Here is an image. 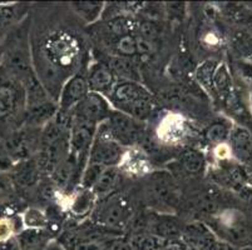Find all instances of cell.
I'll list each match as a JSON object with an SVG mask.
<instances>
[{
  "mask_svg": "<svg viewBox=\"0 0 252 250\" xmlns=\"http://www.w3.org/2000/svg\"><path fill=\"white\" fill-rule=\"evenodd\" d=\"M249 185H251L252 187V171H251V174L249 175Z\"/></svg>",
  "mask_w": 252,
  "mask_h": 250,
  "instance_id": "603a6c76",
  "label": "cell"
},
{
  "mask_svg": "<svg viewBox=\"0 0 252 250\" xmlns=\"http://www.w3.org/2000/svg\"><path fill=\"white\" fill-rule=\"evenodd\" d=\"M108 111V105L98 94H88L78 107V119L94 124Z\"/></svg>",
  "mask_w": 252,
  "mask_h": 250,
  "instance_id": "5b68a950",
  "label": "cell"
},
{
  "mask_svg": "<svg viewBox=\"0 0 252 250\" xmlns=\"http://www.w3.org/2000/svg\"><path fill=\"white\" fill-rule=\"evenodd\" d=\"M13 234V224L8 219H0V242L6 240Z\"/></svg>",
  "mask_w": 252,
  "mask_h": 250,
  "instance_id": "44dd1931",
  "label": "cell"
},
{
  "mask_svg": "<svg viewBox=\"0 0 252 250\" xmlns=\"http://www.w3.org/2000/svg\"><path fill=\"white\" fill-rule=\"evenodd\" d=\"M88 85L83 78H74L68 83L62 96V105L64 108L72 107L74 103L82 102L86 98Z\"/></svg>",
  "mask_w": 252,
  "mask_h": 250,
  "instance_id": "8992f818",
  "label": "cell"
},
{
  "mask_svg": "<svg viewBox=\"0 0 252 250\" xmlns=\"http://www.w3.org/2000/svg\"><path fill=\"white\" fill-rule=\"evenodd\" d=\"M111 68L113 69L117 74L122 75L126 78H132L136 75L133 64L125 58H116L111 61Z\"/></svg>",
  "mask_w": 252,
  "mask_h": 250,
  "instance_id": "9a60e30c",
  "label": "cell"
},
{
  "mask_svg": "<svg viewBox=\"0 0 252 250\" xmlns=\"http://www.w3.org/2000/svg\"><path fill=\"white\" fill-rule=\"evenodd\" d=\"M25 223L29 226H42L45 223V217L42 212L32 209L25 213Z\"/></svg>",
  "mask_w": 252,
  "mask_h": 250,
  "instance_id": "ac0fdd59",
  "label": "cell"
},
{
  "mask_svg": "<svg viewBox=\"0 0 252 250\" xmlns=\"http://www.w3.org/2000/svg\"><path fill=\"white\" fill-rule=\"evenodd\" d=\"M93 162L100 165H113L122 159V149L111 137H100L92 153Z\"/></svg>",
  "mask_w": 252,
  "mask_h": 250,
  "instance_id": "277c9868",
  "label": "cell"
},
{
  "mask_svg": "<svg viewBox=\"0 0 252 250\" xmlns=\"http://www.w3.org/2000/svg\"><path fill=\"white\" fill-rule=\"evenodd\" d=\"M183 129H185V125H183L182 119L175 115L167 116L162 121L161 128H159V137L163 138L164 140H175L182 137Z\"/></svg>",
  "mask_w": 252,
  "mask_h": 250,
  "instance_id": "30bf717a",
  "label": "cell"
},
{
  "mask_svg": "<svg viewBox=\"0 0 252 250\" xmlns=\"http://www.w3.org/2000/svg\"><path fill=\"white\" fill-rule=\"evenodd\" d=\"M215 155H216V157L221 160H226V159H228L230 157H232V154H231L230 145L226 143L219 144V145L216 146V149H215Z\"/></svg>",
  "mask_w": 252,
  "mask_h": 250,
  "instance_id": "7402d4cb",
  "label": "cell"
},
{
  "mask_svg": "<svg viewBox=\"0 0 252 250\" xmlns=\"http://www.w3.org/2000/svg\"><path fill=\"white\" fill-rule=\"evenodd\" d=\"M117 180H118V171H117L116 168L104 169L97 183L94 184V192L97 193L98 195L108 194L116 187Z\"/></svg>",
  "mask_w": 252,
  "mask_h": 250,
  "instance_id": "8fae6325",
  "label": "cell"
},
{
  "mask_svg": "<svg viewBox=\"0 0 252 250\" xmlns=\"http://www.w3.org/2000/svg\"><path fill=\"white\" fill-rule=\"evenodd\" d=\"M231 130H232V127H231L228 123H224V121L215 123L214 125H211L207 129V132H206V138H207L210 141L216 143L217 145H219V144L224 143L226 139H228Z\"/></svg>",
  "mask_w": 252,
  "mask_h": 250,
  "instance_id": "4fadbf2b",
  "label": "cell"
},
{
  "mask_svg": "<svg viewBox=\"0 0 252 250\" xmlns=\"http://www.w3.org/2000/svg\"><path fill=\"white\" fill-rule=\"evenodd\" d=\"M136 49V41H134V39L130 38V36H123L119 40L118 50L122 54H130V53H134Z\"/></svg>",
  "mask_w": 252,
  "mask_h": 250,
  "instance_id": "d6986e66",
  "label": "cell"
},
{
  "mask_svg": "<svg viewBox=\"0 0 252 250\" xmlns=\"http://www.w3.org/2000/svg\"><path fill=\"white\" fill-rule=\"evenodd\" d=\"M113 82V75L109 72L107 68L103 66H98L95 68L91 74V79H89V84L95 90H104L108 89L112 85Z\"/></svg>",
  "mask_w": 252,
  "mask_h": 250,
  "instance_id": "7c38bea8",
  "label": "cell"
},
{
  "mask_svg": "<svg viewBox=\"0 0 252 250\" xmlns=\"http://www.w3.org/2000/svg\"><path fill=\"white\" fill-rule=\"evenodd\" d=\"M182 164L189 173H200L205 167V158L198 151H187L182 157Z\"/></svg>",
  "mask_w": 252,
  "mask_h": 250,
  "instance_id": "5bb4252c",
  "label": "cell"
},
{
  "mask_svg": "<svg viewBox=\"0 0 252 250\" xmlns=\"http://www.w3.org/2000/svg\"><path fill=\"white\" fill-rule=\"evenodd\" d=\"M251 104H252V95H251Z\"/></svg>",
  "mask_w": 252,
  "mask_h": 250,
  "instance_id": "cb8c5ba5",
  "label": "cell"
},
{
  "mask_svg": "<svg viewBox=\"0 0 252 250\" xmlns=\"http://www.w3.org/2000/svg\"><path fill=\"white\" fill-rule=\"evenodd\" d=\"M68 143L64 139L59 138L56 141L49 144L45 150L44 167L49 171H56L59 165L64 162V155L67 153Z\"/></svg>",
  "mask_w": 252,
  "mask_h": 250,
  "instance_id": "52a82bcc",
  "label": "cell"
},
{
  "mask_svg": "<svg viewBox=\"0 0 252 250\" xmlns=\"http://www.w3.org/2000/svg\"><path fill=\"white\" fill-rule=\"evenodd\" d=\"M73 167H74V163L70 158H68L67 160H64L61 165H59V168L57 169V184L59 187H65L68 182H69L70 176H72V171H73Z\"/></svg>",
  "mask_w": 252,
  "mask_h": 250,
  "instance_id": "2e32d148",
  "label": "cell"
},
{
  "mask_svg": "<svg viewBox=\"0 0 252 250\" xmlns=\"http://www.w3.org/2000/svg\"><path fill=\"white\" fill-rule=\"evenodd\" d=\"M113 98L117 104L122 105L130 114L137 116H147L152 111V98L138 84L126 82L114 88Z\"/></svg>",
  "mask_w": 252,
  "mask_h": 250,
  "instance_id": "6da1fadb",
  "label": "cell"
},
{
  "mask_svg": "<svg viewBox=\"0 0 252 250\" xmlns=\"http://www.w3.org/2000/svg\"><path fill=\"white\" fill-rule=\"evenodd\" d=\"M231 154L240 163L252 167V134L241 125L232 128L228 137Z\"/></svg>",
  "mask_w": 252,
  "mask_h": 250,
  "instance_id": "7a4b0ae2",
  "label": "cell"
},
{
  "mask_svg": "<svg viewBox=\"0 0 252 250\" xmlns=\"http://www.w3.org/2000/svg\"><path fill=\"white\" fill-rule=\"evenodd\" d=\"M102 220L108 225H117L122 223L123 219L128 215V206L123 200H113L104 206L100 212Z\"/></svg>",
  "mask_w": 252,
  "mask_h": 250,
  "instance_id": "ba28073f",
  "label": "cell"
},
{
  "mask_svg": "<svg viewBox=\"0 0 252 250\" xmlns=\"http://www.w3.org/2000/svg\"><path fill=\"white\" fill-rule=\"evenodd\" d=\"M108 129L111 135L123 144L136 141L141 135V128L133 119L123 114H116L109 119Z\"/></svg>",
  "mask_w": 252,
  "mask_h": 250,
  "instance_id": "3957f363",
  "label": "cell"
},
{
  "mask_svg": "<svg viewBox=\"0 0 252 250\" xmlns=\"http://www.w3.org/2000/svg\"><path fill=\"white\" fill-rule=\"evenodd\" d=\"M141 31L144 40L148 41H150L151 39L157 38L158 35L157 27H156L155 24H152V23H143V24L141 25Z\"/></svg>",
  "mask_w": 252,
  "mask_h": 250,
  "instance_id": "ffe728a7",
  "label": "cell"
},
{
  "mask_svg": "<svg viewBox=\"0 0 252 250\" xmlns=\"http://www.w3.org/2000/svg\"><path fill=\"white\" fill-rule=\"evenodd\" d=\"M104 170V167L97 163H93L92 165H89L88 169H87L86 174L83 176V185L84 187H94V184L97 183V180L99 179L100 174Z\"/></svg>",
  "mask_w": 252,
  "mask_h": 250,
  "instance_id": "e0dca14e",
  "label": "cell"
},
{
  "mask_svg": "<svg viewBox=\"0 0 252 250\" xmlns=\"http://www.w3.org/2000/svg\"><path fill=\"white\" fill-rule=\"evenodd\" d=\"M92 128H93L92 123L78 119L72 134V145L75 150H81L84 146L88 145L91 141L92 133H93Z\"/></svg>",
  "mask_w": 252,
  "mask_h": 250,
  "instance_id": "9c48e42d",
  "label": "cell"
}]
</instances>
